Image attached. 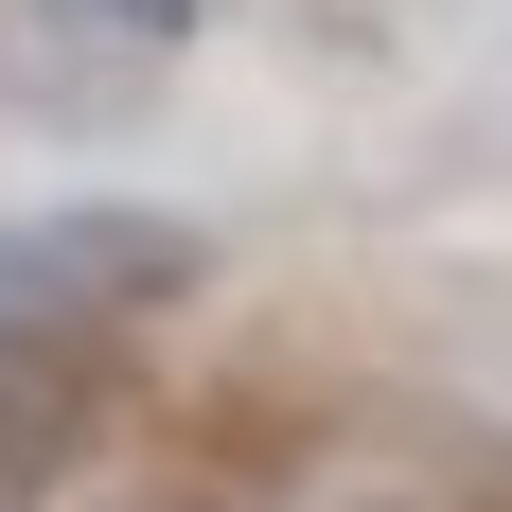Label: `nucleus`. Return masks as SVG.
I'll list each match as a JSON object with an SVG mask.
<instances>
[{"label":"nucleus","mask_w":512,"mask_h":512,"mask_svg":"<svg viewBox=\"0 0 512 512\" xmlns=\"http://www.w3.org/2000/svg\"><path fill=\"white\" fill-rule=\"evenodd\" d=\"M177 283H195V230H177V212H124V195L18 212V230H0V407H71V371H89L124 318H159Z\"/></svg>","instance_id":"f257e3e1"}]
</instances>
